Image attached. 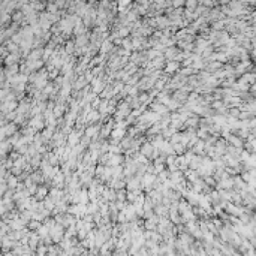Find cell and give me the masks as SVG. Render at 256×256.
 <instances>
[{
  "mask_svg": "<svg viewBox=\"0 0 256 256\" xmlns=\"http://www.w3.org/2000/svg\"><path fill=\"white\" fill-rule=\"evenodd\" d=\"M15 133H18V126H17L14 122L8 123L6 126H3V128H2V141H5L8 136H9V138H11V136H14Z\"/></svg>",
  "mask_w": 256,
  "mask_h": 256,
  "instance_id": "1",
  "label": "cell"
},
{
  "mask_svg": "<svg viewBox=\"0 0 256 256\" xmlns=\"http://www.w3.org/2000/svg\"><path fill=\"white\" fill-rule=\"evenodd\" d=\"M106 88V83L102 78H94L91 83V91L96 94H102V91Z\"/></svg>",
  "mask_w": 256,
  "mask_h": 256,
  "instance_id": "2",
  "label": "cell"
},
{
  "mask_svg": "<svg viewBox=\"0 0 256 256\" xmlns=\"http://www.w3.org/2000/svg\"><path fill=\"white\" fill-rule=\"evenodd\" d=\"M29 126L30 128H33L36 132H39V130H43V126H45V123H43V115H35L32 120H30V123H29Z\"/></svg>",
  "mask_w": 256,
  "mask_h": 256,
  "instance_id": "3",
  "label": "cell"
},
{
  "mask_svg": "<svg viewBox=\"0 0 256 256\" xmlns=\"http://www.w3.org/2000/svg\"><path fill=\"white\" fill-rule=\"evenodd\" d=\"M154 148H156V147H154L151 142H144V144L141 145V148H139V150H141V154H142V156H145V157H150V159H151Z\"/></svg>",
  "mask_w": 256,
  "mask_h": 256,
  "instance_id": "4",
  "label": "cell"
},
{
  "mask_svg": "<svg viewBox=\"0 0 256 256\" xmlns=\"http://www.w3.org/2000/svg\"><path fill=\"white\" fill-rule=\"evenodd\" d=\"M151 111L156 112V114H160V115H165V114L169 112L168 106H166V105H162V103H159V102H153V103H151Z\"/></svg>",
  "mask_w": 256,
  "mask_h": 256,
  "instance_id": "5",
  "label": "cell"
},
{
  "mask_svg": "<svg viewBox=\"0 0 256 256\" xmlns=\"http://www.w3.org/2000/svg\"><path fill=\"white\" fill-rule=\"evenodd\" d=\"M20 57H21V52H12V54H9V55L5 58V66L18 65V62H20Z\"/></svg>",
  "mask_w": 256,
  "mask_h": 256,
  "instance_id": "6",
  "label": "cell"
},
{
  "mask_svg": "<svg viewBox=\"0 0 256 256\" xmlns=\"http://www.w3.org/2000/svg\"><path fill=\"white\" fill-rule=\"evenodd\" d=\"M178 71H180V63L178 62H168L166 66H165V74L168 77L171 74H174V72H178Z\"/></svg>",
  "mask_w": 256,
  "mask_h": 256,
  "instance_id": "7",
  "label": "cell"
},
{
  "mask_svg": "<svg viewBox=\"0 0 256 256\" xmlns=\"http://www.w3.org/2000/svg\"><path fill=\"white\" fill-rule=\"evenodd\" d=\"M100 117H102V115H100V112H99L97 109H93V111L87 115V119H85V120H87V125H88V126H90V125H94L96 122H99V120H100Z\"/></svg>",
  "mask_w": 256,
  "mask_h": 256,
  "instance_id": "8",
  "label": "cell"
},
{
  "mask_svg": "<svg viewBox=\"0 0 256 256\" xmlns=\"http://www.w3.org/2000/svg\"><path fill=\"white\" fill-rule=\"evenodd\" d=\"M122 163H123V156L122 154H111L108 166H122Z\"/></svg>",
  "mask_w": 256,
  "mask_h": 256,
  "instance_id": "9",
  "label": "cell"
},
{
  "mask_svg": "<svg viewBox=\"0 0 256 256\" xmlns=\"http://www.w3.org/2000/svg\"><path fill=\"white\" fill-rule=\"evenodd\" d=\"M65 109H66V105H55V108H54V117L55 119H63L62 115H63V112H65Z\"/></svg>",
  "mask_w": 256,
  "mask_h": 256,
  "instance_id": "10",
  "label": "cell"
},
{
  "mask_svg": "<svg viewBox=\"0 0 256 256\" xmlns=\"http://www.w3.org/2000/svg\"><path fill=\"white\" fill-rule=\"evenodd\" d=\"M122 48H123V49H126V51H132V49H133V41H132V38H126V39H123V42H122Z\"/></svg>",
  "mask_w": 256,
  "mask_h": 256,
  "instance_id": "11",
  "label": "cell"
},
{
  "mask_svg": "<svg viewBox=\"0 0 256 256\" xmlns=\"http://www.w3.org/2000/svg\"><path fill=\"white\" fill-rule=\"evenodd\" d=\"M166 106H168V109H169V111H175V109L181 108V103H180V102H177L175 99H171L169 103H168Z\"/></svg>",
  "mask_w": 256,
  "mask_h": 256,
  "instance_id": "12",
  "label": "cell"
},
{
  "mask_svg": "<svg viewBox=\"0 0 256 256\" xmlns=\"http://www.w3.org/2000/svg\"><path fill=\"white\" fill-rule=\"evenodd\" d=\"M193 72H195L193 68H183V69H180L177 74H180V75H183V77H187V75H192Z\"/></svg>",
  "mask_w": 256,
  "mask_h": 256,
  "instance_id": "13",
  "label": "cell"
},
{
  "mask_svg": "<svg viewBox=\"0 0 256 256\" xmlns=\"http://www.w3.org/2000/svg\"><path fill=\"white\" fill-rule=\"evenodd\" d=\"M109 153H111V154H120V153H122V145H112V144H109Z\"/></svg>",
  "mask_w": 256,
  "mask_h": 256,
  "instance_id": "14",
  "label": "cell"
}]
</instances>
